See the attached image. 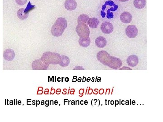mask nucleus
<instances>
[{
  "label": "nucleus",
  "mask_w": 163,
  "mask_h": 122,
  "mask_svg": "<svg viewBox=\"0 0 163 122\" xmlns=\"http://www.w3.org/2000/svg\"><path fill=\"white\" fill-rule=\"evenodd\" d=\"M44 101H42V102H41V105H44V103H43V102H44Z\"/></svg>",
  "instance_id": "38"
},
{
  "label": "nucleus",
  "mask_w": 163,
  "mask_h": 122,
  "mask_svg": "<svg viewBox=\"0 0 163 122\" xmlns=\"http://www.w3.org/2000/svg\"><path fill=\"white\" fill-rule=\"evenodd\" d=\"M61 61L59 63V65L63 68L68 66L70 63V59L69 57L65 55L61 56Z\"/></svg>",
  "instance_id": "15"
},
{
  "label": "nucleus",
  "mask_w": 163,
  "mask_h": 122,
  "mask_svg": "<svg viewBox=\"0 0 163 122\" xmlns=\"http://www.w3.org/2000/svg\"><path fill=\"white\" fill-rule=\"evenodd\" d=\"M43 93H44V92H43V87H39L37 92V94H43Z\"/></svg>",
  "instance_id": "22"
},
{
  "label": "nucleus",
  "mask_w": 163,
  "mask_h": 122,
  "mask_svg": "<svg viewBox=\"0 0 163 122\" xmlns=\"http://www.w3.org/2000/svg\"><path fill=\"white\" fill-rule=\"evenodd\" d=\"M101 29L104 34H110L113 31V26L109 22H105L102 24Z\"/></svg>",
  "instance_id": "8"
},
{
  "label": "nucleus",
  "mask_w": 163,
  "mask_h": 122,
  "mask_svg": "<svg viewBox=\"0 0 163 122\" xmlns=\"http://www.w3.org/2000/svg\"><path fill=\"white\" fill-rule=\"evenodd\" d=\"M3 56L5 60L8 61H11L15 58V52L12 49H7L4 51Z\"/></svg>",
  "instance_id": "10"
},
{
  "label": "nucleus",
  "mask_w": 163,
  "mask_h": 122,
  "mask_svg": "<svg viewBox=\"0 0 163 122\" xmlns=\"http://www.w3.org/2000/svg\"><path fill=\"white\" fill-rule=\"evenodd\" d=\"M84 91V89H81L80 91H79V93H80V95L79 96L80 97H82L83 95Z\"/></svg>",
  "instance_id": "23"
},
{
  "label": "nucleus",
  "mask_w": 163,
  "mask_h": 122,
  "mask_svg": "<svg viewBox=\"0 0 163 122\" xmlns=\"http://www.w3.org/2000/svg\"><path fill=\"white\" fill-rule=\"evenodd\" d=\"M49 66L43 63L41 59H37L32 63V68L34 70H46Z\"/></svg>",
  "instance_id": "5"
},
{
  "label": "nucleus",
  "mask_w": 163,
  "mask_h": 122,
  "mask_svg": "<svg viewBox=\"0 0 163 122\" xmlns=\"http://www.w3.org/2000/svg\"><path fill=\"white\" fill-rule=\"evenodd\" d=\"M36 104L37 105H39V104H40V102H39V101H37Z\"/></svg>",
  "instance_id": "36"
},
{
  "label": "nucleus",
  "mask_w": 163,
  "mask_h": 122,
  "mask_svg": "<svg viewBox=\"0 0 163 122\" xmlns=\"http://www.w3.org/2000/svg\"><path fill=\"white\" fill-rule=\"evenodd\" d=\"M70 94H74V93H75V90L74 89H72L70 90V91L69 92Z\"/></svg>",
  "instance_id": "31"
},
{
  "label": "nucleus",
  "mask_w": 163,
  "mask_h": 122,
  "mask_svg": "<svg viewBox=\"0 0 163 122\" xmlns=\"http://www.w3.org/2000/svg\"><path fill=\"white\" fill-rule=\"evenodd\" d=\"M61 57L60 54L56 53L46 52L44 53L41 57V60L47 65L50 64L57 65L61 61Z\"/></svg>",
  "instance_id": "2"
},
{
  "label": "nucleus",
  "mask_w": 163,
  "mask_h": 122,
  "mask_svg": "<svg viewBox=\"0 0 163 122\" xmlns=\"http://www.w3.org/2000/svg\"><path fill=\"white\" fill-rule=\"evenodd\" d=\"M35 6L32 5L31 4V2H29L27 6H26V8H25V9H24V13L28 14L30 11L33 10V9H35Z\"/></svg>",
  "instance_id": "20"
},
{
  "label": "nucleus",
  "mask_w": 163,
  "mask_h": 122,
  "mask_svg": "<svg viewBox=\"0 0 163 122\" xmlns=\"http://www.w3.org/2000/svg\"><path fill=\"white\" fill-rule=\"evenodd\" d=\"M98 89H95L94 90V92H93V94H98Z\"/></svg>",
  "instance_id": "33"
},
{
  "label": "nucleus",
  "mask_w": 163,
  "mask_h": 122,
  "mask_svg": "<svg viewBox=\"0 0 163 122\" xmlns=\"http://www.w3.org/2000/svg\"><path fill=\"white\" fill-rule=\"evenodd\" d=\"M65 6L67 10L71 11L76 9L77 3L75 0H66L65 2Z\"/></svg>",
  "instance_id": "11"
},
{
  "label": "nucleus",
  "mask_w": 163,
  "mask_h": 122,
  "mask_svg": "<svg viewBox=\"0 0 163 122\" xmlns=\"http://www.w3.org/2000/svg\"><path fill=\"white\" fill-rule=\"evenodd\" d=\"M67 27V21L64 18H59L53 25L51 30V33L54 36H60L63 35L65 29Z\"/></svg>",
  "instance_id": "1"
},
{
  "label": "nucleus",
  "mask_w": 163,
  "mask_h": 122,
  "mask_svg": "<svg viewBox=\"0 0 163 122\" xmlns=\"http://www.w3.org/2000/svg\"><path fill=\"white\" fill-rule=\"evenodd\" d=\"M87 91H88V93H87V94H91L93 93V90L92 89L90 88V87H89V89Z\"/></svg>",
  "instance_id": "27"
},
{
  "label": "nucleus",
  "mask_w": 163,
  "mask_h": 122,
  "mask_svg": "<svg viewBox=\"0 0 163 122\" xmlns=\"http://www.w3.org/2000/svg\"><path fill=\"white\" fill-rule=\"evenodd\" d=\"M83 101H82L81 102V105H83Z\"/></svg>",
  "instance_id": "40"
},
{
  "label": "nucleus",
  "mask_w": 163,
  "mask_h": 122,
  "mask_svg": "<svg viewBox=\"0 0 163 122\" xmlns=\"http://www.w3.org/2000/svg\"><path fill=\"white\" fill-rule=\"evenodd\" d=\"M55 104H56V105H57V104H58V102H57V101H55Z\"/></svg>",
  "instance_id": "39"
},
{
  "label": "nucleus",
  "mask_w": 163,
  "mask_h": 122,
  "mask_svg": "<svg viewBox=\"0 0 163 122\" xmlns=\"http://www.w3.org/2000/svg\"><path fill=\"white\" fill-rule=\"evenodd\" d=\"M16 2L20 6H23L26 3L27 0H16Z\"/></svg>",
  "instance_id": "21"
},
{
  "label": "nucleus",
  "mask_w": 163,
  "mask_h": 122,
  "mask_svg": "<svg viewBox=\"0 0 163 122\" xmlns=\"http://www.w3.org/2000/svg\"><path fill=\"white\" fill-rule=\"evenodd\" d=\"M65 81H66V82H68V81H69V78L66 77V78H65Z\"/></svg>",
  "instance_id": "35"
},
{
  "label": "nucleus",
  "mask_w": 163,
  "mask_h": 122,
  "mask_svg": "<svg viewBox=\"0 0 163 122\" xmlns=\"http://www.w3.org/2000/svg\"><path fill=\"white\" fill-rule=\"evenodd\" d=\"M67 90L66 89H64L63 90V92H62V94H66L67 93Z\"/></svg>",
  "instance_id": "32"
},
{
  "label": "nucleus",
  "mask_w": 163,
  "mask_h": 122,
  "mask_svg": "<svg viewBox=\"0 0 163 122\" xmlns=\"http://www.w3.org/2000/svg\"><path fill=\"white\" fill-rule=\"evenodd\" d=\"M55 91H56V90H55L53 88V87H52L51 90L50 91V94H54L55 93Z\"/></svg>",
  "instance_id": "26"
},
{
  "label": "nucleus",
  "mask_w": 163,
  "mask_h": 122,
  "mask_svg": "<svg viewBox=\"0 0 163 122\" xmlns=\"http://www.w3.org/2000/svg\"><path fill=\"white\" fill-rule=\"evenodd\" d=\"M127 62L128 66L133 68L137 66L139 62V59L137 56L132 55L128 57Z\"/></svg>",
  "instance_id": "9"
},
{
  "label": "nucleus",
  "mask_w": 163,
  "mask_h": 122,
  "mask_svg": "<svg viewBox=\"0 0 163 122\" xmlns=\"http://www.w3.org/2000/svg\"><path fill=\"white\" fill-rule=\"evenodd\" d=\"M84 104H85V105H87V104H88V102H87V101H85Z\"/></svg>",
  "instance_id": "37"
},
{
  "label": "nucleus",
  "mask_w": 163,
  "mask_h": 122,
  "mask_svg": "<svg viewBox=\"0 0 163 122\" xmlns=\"http://www.w3.org/2000/svg\"><path fill=\"white\" fill-rule=\"evenodd\" d=\"M120 70H132V69H131V68H128V67H124L120 69Z\"/></svg>",
  "instance_id": "25"
},
{
  "label": "nucleus",
  "mask_w": 163,
  "mask_h": 122,
  "mask_svg": "<svg viewBox=\"0 0 163 122\" xmlns=\"http://www.w3.org/2000/svg\"><path fill=\"white\" fill-rule=\"evenodd\" d=\"M44 94H49V89H46L45 90V91L44 92Z\"/></svg>",
  "instance_id": "30"
},
{
  "label": "nucleus",
  "mask_w": 163,
  "mask_h": 122,
  "mask_svg": "<svg viewBox=\"0 0 163 122\" xmlns=\"http://www.w3.org/2000/svg\"><path fill=\"white\" fill-rule=\"evenodd\" d=\"M79 43L80 46L84 48H87L90 45L91 40L89 37L80 38Z\"/></svg>",
  "instance_id": "14"
},
{
  "label": "nucleus",
  "mask_w": 163,
  "mask_h": 122,
  "mask_svg": "<svg viewBox=\"0 0 163 122\" xmlns=\"http://www.w3.org/2000/svg\"><path fill=\"white\" fill-rule=\"evenodd\" d=\"M85 69L83 67H80V66H78V67H75V68H74V69H73V70H84Z\"/></svg>",
  "instance_id": "24"
},
{
  "label": "nucleus",
  "mask_w": 163,
  "mask_h": 122,
  "mask_svg": "<svg viewBox=\"0 0 163 122\" xmlns=\"http://www.w3.org/2000/svg\"><path fill=\"white\" fill-rule=\"evenodd\" d=\"M87 23L90 28H96L99 24V21L96 18H92L89 19Z\"/></svg>",
  "instance_id": "16"
},
{
  "label": "nucleus",
  "mask_w": 163,
  "mask_h": 122,
  "mask_svg": "<svg viewBox=\"0 0 163 122\" xmlns=\"http://www.w3.org/2000/svg\"><path fill=\"white\" fill-rule=\"evenodd\" d=\"M120 20L124 23H130L132 20V17L131 13L125 11L120 15Z\"/></svg>",
  "instance_id": "12"
},
{
  "label": "nucleus",
  "mask_w": 163,
  "mask_h": 122,
  "mask_svg": "<svg viewBox=\"0 0 163 122\" xmlns=\"http://www.w3.org/2000/svg\"><path fill=\"white\" fill-rule=\"evenodd\" d=\"M104 93V90L103 89H101L100 90H99V93L100 94H102Z\"/></svg>",
  "instance_id": "28"
},
{
  "label": "nucleus",
  "mask_w": 163,
  "mask_h": 122,
  "mask_svg": "<svg viewBox=\"0 0 163 122\" xmlns=\"http://www.w3.org/2000/svg\"><path fill=\"white\" fill-rule=\"evenodd\" d=\"M76 31L80 38L89 37L90 31L86 24L79 23L76 27Z\"/></svg>",
  "instance_id": "3"
},
{
  "label": "nucleus",
  "mask_w": 163,
  "mask_h": 122,
  "mask_svg": "<svg viewBox=\"0 0 163 122\" xmlns=\"http://www.w3.org/2000/svg\"><path fill=\"white\" fill-rule=\"evenodd\" d=\"M134 5L137 9H143L146 6V0H134Z\"/></svg>",
  "instance_id": "17"
},
{
  "label": "nucleus",
  "mask_w": 163,
  "mask_h": 122,
  "mask_svg": "<svg viewBox=\"0 0 163 122\" xmlns=\"http://www.w3.org/2000/svg\"><path fill=\"white\" fill-rule=\"evenodd\" d=\"M96 46L100 48H103L106 45V39L103 36L98 37L95 40Z\"/></svg>",
  "instance_id": "13"
},
{
  "label": "nucleus",
  "mask_w": 163,
  "mask_h": 122,
  "mask_svg": "<svg viewBox=\"0 0 163 122\" xmlns=\"http://www.w3.org/2000/svg\"><path fill=\"white\" fill-rule=\"evenodd\" d=\"M118 1H120V2H126L129 1V0H118Z\"/></svg>",
  "instance_id": "34"
},
{
  "label": "nucleus",
  "mask_w": 163,
  "mask_h": 122,
  "mask_svg": "<svg viewBox=\"0 0 163 122\" xmlns=\"http://www.w3.org/2000/svg\"><path fill=\"white\" fill-rule=\"evenodd\" d=\"M122 61L119 59L114 57H112V60L109 63L108 67L117 70L122 66Z\"/></svg>",
  "instance_id": "7"
},
{
  "label": "nucleus",
  "mask_w": 163,
  "mask_h": 122,
  "mask_svg": "<svg viewBox=\"0 0 163 122\" xmlns=\"http://www.w3.org/2000/svg\"><path fill=\"white\" fill-rule=\"evenodd\" d=\"M112 57L107 52L104 50L99 51L97 55L98 60L103 65L107 66L112 60Z\"/></svg>",
  "instance_id": "4"
},
{
  "label": "nucleus",
  "mask_w": 163,
  "mask_h": 122,
  "mask_svg": "<svg viewBox=\"0 0 163 122\" xmlns=\"http://www.w3.org/2000/svg\"><path fill=\"white\" fill-rule=\"evenodd\" d=\"M24 8H21L18 10L17 12V16L20 19L22 20L26 19L29 16V13L28 14L24 13Z\"/></svg>",
  "instance_id": "18"
},
{
  "label": "nucleus",
  "mask_w": 163,
  "mask_h": 122,
  "mask_svg": "<svg viewBox=\"0 0 163 122\" xmlns=\"http://www.w3.org/2000/svg\"><path fill=\"white\" fill-rule=\"evenodd\" d=\"M61 92V90L60 89H58L57 90L55 91L56 94H59Z\"/></svg>",
  "instance_id": "29"
},
{
  "label": "nucleus",
  "mask_w": 163,
  "mask_h": 122,
  "mask_svg": "<svg viewBox=\"0 0 163 122\" xmlns=\"http://www.w3.org/2000/svg\"><path fill=\"white\" fill-rule=\"evenodd\" d=\"M126 34L130 38H135L138 35V29L135 25H129L126 28Z\"/></svg>",
  "instance_id": "6"
},
{
  "label": "nucleus",
  "mask_w": 163,
  "mask_h": 122,
  "mask_svg": "<svg viewBox=\"0 0 163 122\" xmlns=\"http://www.w3.org/2000/svg\"><path fill=\"white\" fill-rule=\"evenodd\" d=\"M89 17L86 14H82L80 16H79L78 17V24L81 23H87Z\"/></svg>",
  "instance_id": "19"
}]
</instances>
